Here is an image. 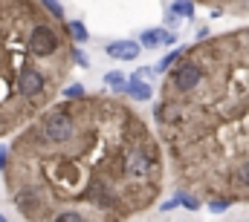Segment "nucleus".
<instances>
[{"label":"nucleus","mask_w":249,"mask_h":222,"mask_svg":"<svg viewBox=\"0 0 249 222\" xmlns=\"http://www.w3.org/2000/svg\"><path fill=\"white\" fill-rule=\"evenodd\" d=\"M3 173L26 222H124L154 202L160 153L124 104L84 95L41 112Z\"/></svg>","instance_id":"1"},{"label":"nucleus","mask_w":249,"mask_h":222,"mask_svg":"<svg viewBox=\"0 0 249 222\" xmlns=\"http://www.w3.org/2000/svg\"><path fill=\"white\" fill-rule=\"evenodd\" d=\"M38 20L23 3L0 0V136L44 110L72 61V55L47 58L32 47Z\"/></svg>","instance_id":"2"},{"label":"nucleus","mask_w":249,"mask_h":222,"mask_svg":"<svg viewBox=\"0 0 249 222\" xmlns=\"http://www.w3.org/2000/svg\"><path fill=\"white\" fill-rule=\"evenodd\" d=\"M105 52L116 61H136L139 52H142V44L139 41H113L105 47Z\"/></svg>","instance_id":"3"},{"label":"nucleus","mask_w":249,"mask_h":222,"mask_svg":"<svg viewBox=\"0 0 249 222\" xmlns=\"http://www.w3.org/2000/svg\"><path fill=\"white\" fill-rule=\"evenodd\" d=\"M139 44H142V47H148V49H157L160 44H174V35L160 32V29H145V32H142V38H139Z\"/></svg>","instance_id":"4"},{"label":"nucleus","mask_w":249,"mask_h":222,"mask_svg":"<svg viewBox=\"0 0 249 222\" xmlns=\"http://www.w3.org/2000/svg\"><path fill=\"white\" fill-rule=\"evenodd\" d=\"M127 95H133L136 101H148V98H151V87H148L142 78H130V84H127Z\"/></svg>","instance_id":"5"},{"label":"nucleus","mask_w":249,"mask_h":222,"mask_svg":"<svg viewBox=\"0 0 249 222\" xmlns=\"http://www.w3.org/2000/svg\"><path fill=\"white\" fill-rule=\"evenodd\" d=\"M232 182H235L238 188H247L249 190V159H244L241 165L232 170Z\"/></svg>","instance_id":"6"},{"label":"nucleus","mask_w":249,"mask_h":222,"mask_svg":"<svg viewBox=\"0 0 249 222\" xmlns=\"http://www.w3.org/2000/svg\"><path fill=\"white\" fill-rule=\"evenodd\" d=\"M171 15H174V17H194V3H191V0H174V3H171Z\"/></svg>","instance_id":"7"},{"label":"nucleus","mask_w":249,"mask_h":222,"mask_svg":"<svg viewBox=\"0 0 249 222\" xmlns=\"http://www.w3.org/2000/svg\"><path fill=\"white\" fill-rule=\"evenodd\" d=\"M67 32H70V38H72V41H78V44H81V41H87V29H84V23H81V20H70V23H67Z\"/></svg>","instance_id":"8"},{"label":"nucleus","mask_w":249,"mask_h":222,"mask_svg":"<svg viewBox=\"0 0 249 222\" xmlns=\"http://www.w3.org/2000/svg\"><path fill=\"white\" fill-rule=\"evenodd\" d=\"M105 84H107L110 90H127V84H124V72H119V69L107 72V75H105Z\"/></svg>","instance_id":"9"},{"label":"nucleus","mask_w":249,"mask_h":222,"mask_svg":"<svg viewBox=\"0 0 249 222\" xmlns=\"http://www.w3.org/2000/svg\"><path fill=\"white\" fill-rule=\"evenodd\" d=\"M183 52H186V49H174V52H168V55H165L162 61H160V66H157V69H160V72L171 69V66H174V63H177V61L183 58Z\"/></svg>","instance_id":"10"},{"label":"nucleus","mask_w":249,"mask_h":222,"mask_svg":"<svg viewBox=\"0 0 249 222\" xmlns=\"http://www.w3.org/2000/svg\"><path fill=\"white\" fill-rule=\"evenodd\" d=\"M41 3L47 6V12H50L55 20H61V17H64V9H61V3H58V0H41Z\"/></svg>","instance_id":"11"},{"label":"nucleus","mask_w":249,"mask_h":222,"mask_svg":"<svg viewBox=\"0 0 249 222\" xmlns=\"http://www.w3.org/2000/svg\"><path fill=\"white\" fill-rule=\"evenodd\" d=\"M64 95H67V98H84V87H81V84H72V87L64 90Z\"/></svg>","instance_id":"12"},{"label":"nucleus","mask_w":249,"mask_h":222,"mask_svg":"<svg viewBox=\"0 0 249 222\" xmlns=\"http://www.w3.org/2000/svg\"><path fill=\"white\" fill-rule=\"evenodd\" d=\"M229 205H232V199H214V202H209V208H212L214 214H217V211H226Z\"/></svg>","instance_id":"13"},{"label":"nucleus","mask_w":249,"mask_h":222,"mask_svg":"<svg viewBox=\"0 0 249 222\" xmlns=\"http://www.w3.org/2000/svg\"><path fill=\"white\" fill-rule=\"evenodd\" d=\"M180 205H186V208H191V211L200 208V202H197L194 196H188V193H180Z\"/></svg>","instance_id":"14"},{"label":"nucleus","mask_w":249,"mask_h":222,"mask_svg":"<svg viewBox=\"0 0 249 222\" xmlns=\"http://www.w3.org/2000/svg\"><path fill=\"white\" fill-rule=\"evenodd\" d=\"M0 222H9V220H6V217H3V214H0Z\"/></svg>","instance_id":"15"}]
</instances>
